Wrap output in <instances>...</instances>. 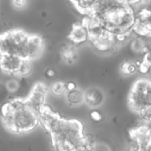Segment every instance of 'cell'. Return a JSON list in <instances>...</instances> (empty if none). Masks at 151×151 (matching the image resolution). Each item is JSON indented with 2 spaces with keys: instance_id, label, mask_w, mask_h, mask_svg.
<instances>
[{
  "instance_id": "cell-4",
  "label": "cell",
  "mask_w": 151,
  "mask_h": 151,
  "mask_svg": "<svg viewBox=\"0 0 151 151\" xmlns=\"http://www.w3.org/2000/svg\"><path fill=\"white\" fill-rule=\"evenodd\" d=\"M29 35L22 29H12L0 35V55H12L27 60Z\"/></svg>"
},
{
  "instance_id": "cell-26",
  "label": "cell",
  "mask_w": 151,
  "mask_h": 151,
  "mask_svg": "<svg viewBox=\"0 0 151 151\" xmlns=\"http://www.w3.org/2000/svg\"><path fill=\"white\" fill-rule=\"evenodd\" d=\"M142 62H144L151 68V49H150V50L146 54H145Z\"/></svg>"
},
{
  "instance_id": "cell-15",
  "label": "cell",
  "mask_w": 151,
  "mask_h": 151,
  "mask_svg": "<svg viewBox=\"0 0 151 151\" xmlns=\"http://www.w3.org/2000/svg\"><path fill=\"white\" fill-rule=\"evenodd\" d=\"M138 70V68L136 66V64L132 62L127 61L122 63L120 67V71L122 74L125 76H130V75H134Z\"/></svg>"
},
{
  "instance_id": "cell-14",
  "label": "cell",
  "mask_w": 151,
  "mask_h": 151,
  "mask_svg": "<svg viewBox=\"0 0 151 151\" xmlns=\"http://www.w3.org/2000/svg\"><path fill=\"white\" fill-rule=\"evenodd\" d=\"M72 2L81 13L90 16L92 13L95 1H72Z\"/></svg>"
},
{
  "instance_id": "cell-9",
  "label": "cell",
  "mask_w": 151,
  "mask_h": 151,
  "mask_svg": "<svg viewBox=\"0 0 151 151\" xmlns=\"http://www.w3.org/2000/svg\"><path fill=\"white\" fill-rule=\"evenodd\" d=\"M44 47L43 40L38 35H29L27 43V60H32L38 58Z\"/></svg>"
},
{
  "instance_id": "cell-13",
  "label": "cell",
  "mask_w": 151,
  "mask_h": 151,
  "mask_svg": "<svg viewBox=\"0 0 151 151\" xmlns=\"http://www.w3.org/2000/svg\"><path fill=\"white\" fill-rule=\"evenodd\" d=\"M66 98L70 106H79L84 102V92L77 88L73 91L66 92Z\"/></svg>"
},
{
  "instance_id": "cell-7",
  "label": "cell",
  "mask_w": 151,
  "mask_h": 151,
  "mask_svg": "<svg viewBox=\"0 0 151 151\" xmlns=\"http://www.w3.org/2000/svg\"><path fill=\"white\" fill-rule=\"evenodd\" d=\"M130 134L133 142L137 143L140 147L147 149L148 151L150 150L151 134L150 125L149 124L144 122L138 125L130 131Z\"/></svg>"
},
{
  "instance_id": "cell-30",
  "label": "cell",
  "mask_w": 151,
  "mask_h": 151,
  "mask_svg": "<svg viewBox=\"0 0 151 151\" xmlns=\"http://www.w3.org/2000/svg\"><path fill=\"white\" fill-rule=\"evenodd\" d=\"M150 151H151V150H150Z\"/></svg>"
},
{
  "instance_id": "cell-25",
  "label": "cell",
  "mask_w": 151,
  "mask_h": 151,
  "mask_svg": "<svg viewBox=\"0 0 151 151\" xmlns=\"http://www.w3.org/2000/svg\"><path fill=\"white\" fill-rule=\"evenodd\" d=\"M138 69L139 70V72L142 74H147L150 72L151 68L149 66H147L146 63H145L144 62L142 61L140 65L139 66Z\"/></svg>"
},
{
  "instance_id": "cell-19",
  "label": "cell",
  "mask_w": 151,
  "mask_h": 151,
  "mask_svg": "<svg viewBox=\"0 0 151 151\" xmlns=\"http://www.w3.org/2000/svg\"><path fill=\"white\" fill-rule=\"evenodd\" d=\"M139 114L145 122L151 125V106L142 109Z\"/></svg>"
},
{
  "instance_id": "cell-20",
  "label": "cell",
  "mask_w": 151,
  "mask_h": 151,
  "mask_svg": "<svg viewBox=\"0 0 151 151\" xmlns=\"http://www.w3.org/2000/svg\"><path fill=\"white\" fill-rule=\"evenodd\" d=\"M89 117L91 120L95 123H100L103 120V114L100 111L96 110V109L91 111V112L89 113Z\"/></svg>"
},
{
  "instance_id": "cell-27",
  "label": "cell",
  "mask_w": 151,
  "mask_h": 151,
  "mask_svg": "<svg viewBox=\"0 0 151 151\" xmlns=\"http://www.w3.org/2000/svg\"><path fill=\"white\" fill-rule=\"evenodd\" d=\"M45 76H47V78H53L56 76L57 73H56L55 70L52 68H50V69H47V70L45 71Z\"/></svg>"
},
{
  "instance_id": "cell-5",
  "label": "cell",
  "mask_w": 151,
  "mask_h": 151,
  "mask_svg": "<svg viewBox=\"0 0 151 151\" xmlns=\"http://www.w3.org/2000/svg\"><path fill=\"white\" fill-rule=\"evenodd\" d=\"M128 105L137 113L151 106V81L139 79L134 83L128 95Z\"/></svg>"
},
{
  "instance_id": "cell-24",
  "label": "cell",
  "mask_w": 151,
  "mask_h": 151,
  "mask_svg": "<svg viewBox=\"0 0 151 151\" xmlns=\"http://www.w3.org/2000/svg\"><path fill=\"white\" fill-rule=\"evenodd\" d=\"M11 4L15 8L22 9L26 7L27 4H28V1H24V0H14L11 1Z\"/></svg>"
},
{
  "instance_id": "cell-10",
  "label": "cell",
  "mask_w": 151,
  "mask_h": 151,
  "mask_svg": "<svg viewBox=\"0 0 151 151\" xmlns=\"http://www.w3.org/2000/svg\"><path fill=\"white\" fill-rule=\"evenodd\" d=\"M105 96L103 91L98 88L91 87L84 93V102L91 108H97L103 103Z\"/></svg>"
},
{
  "instance_id": "cell-11",
  "label": "cell",
  "mask_w": 151,
  "mask_h": 151,
  "mask_svg": "<svg viewBox=\"0 0 151 151\" xmlns=\"http://www.w3.org/2000/svg\"><path fill=\"white\" fill-rule=\"evenodd\" d=\"M88 38L87 28L83 23L75 24L69 33V39L75 44H82Z\"/></svg>"
},
{
  "instance_id": "cell-3",
  "label": "cell",
  "mask_w": 151,
  "mask_h": 151,
  "mask_svg": "<svg viewBox=\"0 0 151 151\" xmlns=\"http://www.w3.org/2000/svg\"><path fill=\"white\" fill-rule=\"evenodd\" d=\"M4 127L13 133H25L35 128L39 123L38 114L27 103L26 100L7 102L1 108Z\"/></svg>"
},
{
  "instance_id": "cell-18",
  "label": "cell",
  "mask_w": 151,
  "mask_h": 151,
  "mask_svg": "<svg viewBox=\"0 0 151 151\" xmlns=\"http://www.w3.org/2000/svg\"><path fill=\"white\" fill-rule=\"evenodd\" d=\"M151 19V10L147 7L142 9L137 14V21L140 22H149Z\"/></svg>"
},
{
  "instance_id": "cell-2",
  "label": "cell",
  "mask_w": 151,
  "mask_h": 151,
  "mask_svg": "<svg viewBox=\"0 0 151 151\" xmlns=\"http://www.w3.org/2000/svg\"><path fill=\"white\" fill-rule=\"evenodd\" d=\"M113 35L123 39L133 30L137 14L128 1H95L91 15Z\"/></svg>"
},
{
  "instance_id": "cell-6",
  "label": "cell",
  "mask_w": 151,
  "mask_h": 151,
  "mask_svg": "<svg viewBox=\"0 0 151 151\" xmlns=\"http://www.w3.org/2000/svg\"><path fill=\"white\" fill-rule=\"evenodd\" d=\"M47 92V86L43 83H37L26 100L28 105L37 113L44 106Z\"/></svg>"
},
{
  "instance_id": "cell-29",
  "label": "cell",
  "mask_w": 151,
  "mask_h": 151,
  "mask_svg": "<svg viewBox=\"0 0 151 151\" xmlns=\"http://www.w3.org/2000/svg\"><path fill=\"white\" fill-rule=\"evenodd\" d=\"M150 26H151V19H150Z\"/></svg>"
},
{
  "instance_id": "cell-28",
  "label": "cell",
  "mask_w": 151,
  "mask_h": 151,
  "mask_svg": "<svg viewBox=\"0 0 151 151\" xmlns=\"http://www.w3.org/2000/svg\"><path fill=\"white\" fill-rule=\"evenodd\" d=\"M66 83V92H68V91H73V90L76 89L77 88V85L75 83L68 82V83Z\"/></svg>"
},
{
  "instance_id": "cell-1",
  "label": "cell",
  "mask_w": 151,
  "mask_h": 151,
  "mask_svg": "<svg viewBox=\"0 0 151 151\" xmlns=\"http://www.w3.org/2000/svg\"><path fill=\"white\" fill-rule=\"evenodd\" d=\"M39 122L50 133L55 151H90L91 145L85 137L83 125L75 119L60 118L44 106L38 112Z\"/></svg>"
},
{
  "instance_id": "cell-8",
  "label": "cell",
  "mask_w": 151,
  "mask_h": 151,
  "mask_svg": "<svg viewBox=\"0 0 151 151\" xmlns=\"http://www.w3.org/2000/svg\"><path fill=\"white\" fill-rule=\"evenodd\" d=\"M23 59L12 55L0 56V69L7 74L17 75Z\"/></svg>"
},
{
  "instance_id": "cell-12",
  "label": "cell",
  "mask_w": 151,
  "mask_h": 151,
  "mask_svg": "<svg viewBox=\"0 0 151 151\" xmlns=\"http://www.w3.org/2000/svg\"><path fill=\"white\" fill-rule=\"evenodd\" d=\"M59 56L63 63L69 65L72 64L78 58V52L73 45L66 44L60 49Z\"/></svg>"
},
{
  "instance_id": "cell-22",
  "label": "cell",
  "mask_w": 151,
  "mask_h": 151,
  "mask_svg": "<svg viewBox=\"0 0 151 151\" xmlns=\"http://www.w3.org/2000/svg\"><path fill=\"white\" fill-rule=\"evenodd\" d=\"M9 95V91L5 86V84L0 83V104L4 103L7 100Z\"/></svg>"
},
{
  "instance_id": "cell-17",
  "label": "cell",
  "mask_w": 151,
  "mask_h": 151,
  "mask_svg": "<svg viewBox=\"0 0 151 151\" xmlns=\"http://www.w3.org/2000/svg\"><path fill=\"white\" fill-rule=\"evenodd\" d=\"M32 66L30 60H23L17 75L20 76H27L32 72Z\"/></svg>"
},
{
  "instance_id": "cell-16",
  "label": "cell",
  "mask_w": 151,
  "mask_h": 151,
  "mask_svg": "<svg viewBox=\"0 0 151 151\" xmlns=\"http://www.w3.org/2000/svg\"><path fill=\"white\" fill-rule=\"evenodd\" d=\"M52 93L55 95L60 96L66 94V83L62 81H55L50 86Z\"/></svg>"
},
{
  "instance_id": "cell-21",
  "label": "cell",
  "mask_w": 151,
  "mask_h": 151,
  "mask_svg": "<svg viewBox=\"0 0 151 151\" xmlns=\"http://www.w3.org/2000/svg\"><path fill=\"white\" fill-rule=\"evenodd\" d=\"M5 86L7 89L8 90L9 93L15 92L17 91L19 88V83L17 81L14 79H11L7 81L5 84Z\"/></svg>"
},
{
  "instance_id": "cell-23",
  "label": "cell",
  "mask_w": 151,
  "mask_h": 151,
  "mask_svg": "<svg viewBox=\"0 0 151 151\" xmlns=\"http://www.w3.org/2000/svg\"><path fill=\"white\" fill-rule=\"evenodd\" d=\"M145 44L142 41L140 38H137L135 41H134L132 44V47L134 48V50L137 52H142V49L144 48Z\"/></svg>"
}]
</instances>
